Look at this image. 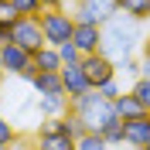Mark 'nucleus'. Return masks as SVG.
I'll return each instance as SVG.
<instances>
[{
    "label": "nucleus",
    "mask_w": 150,
    "mask_h": 150,
    "mask_svg": "<svg viewBox=\"0 0 150 150\" xmlns=\"http://www.w3.org/2000/svg\"><path fill=\"white\" fill-rule=\"evenodd\" d=\"M143 38H147V31H143L140 21L126 17V14H112L103 24V45H99V51L106 58H112V62H120V58L140 51Z\"/></svg>",
    "instance_id": "f257e3e1"
},
{
    "label": "nucleus",
    "mask_w": 150,
    "mask_h": 150,
    "mask_svg": "<svg viewBox=\"0 0 150 150\" xmlns=\"http://www.w3.org/2000/svg\"><path fill=\"white\" fill-rule=\"evenodd\" d=\"M72 112L85 123V130H89V133H103L112 120H120L116 109H112V103H109V99H103L96 89H92V92H85L79 103H72Z\"/></svg>",
    "instance_id": "f03ea898"
},
{
    "label": "nucleus",
    "mask_w": 150,
    "mask_h": 150,
    "mask_svg": "<svg viewBox=\"0 0 150 150\" xmlns=\"http://www.w3.org/2000/svg\"><path fill=\"white\" fill-rule=\"evenodd\" d=\"M41 34H45V45L62 48L72 41L75 34V14L72 10H41Z\"/></svg>",
    "instance_id": "7ed1b4c3"
},
{
    "label": "nucleus",
    "mask_w": 150,
    "mask_h": 150,
    "mask_svg": "<svg viewBox=\"0 0 150 150\" xmlns=\"http://www.w3.org/2000/svg\"><path fill=\"white\" fill-rule=\"evenodd\" d=\"M0 62H4L7 75H17V79H24V82H31V79L38 75L34 55H31V51H24L21 45H14V41H7V45L0 48Z\"/></svg>",
    "instance_id": "20e7f679"
},
{
    "label": "nucleus",
    "mask_w": 150,
    "mask_h": 150,
    "mask_svg": "<svg viewBox=\"0 0 150 150\" xmlns=\"http://www.w3.org/2000/svg\"><path fill=\"white\" fill-rule=\"evenodd\" d=\"M72 14H75V24H96V28H103L112 14H120V7H116V0H79L72 7Z\"/></svg>",
    "instance_id": "39448f33"
},
{
    "label": "nucleus",
    "mask_w": 150,
    "mask_h": 150,
    "mask_svg": "<svg viewBox=\"0 0 150 150\" xmlns=\"http://www.w3.org/2000/svg\"><path fill=\"white\" fill-rule=\"evenodd\" d=\"M10 41H14V45H21L24 51H31V55H38V51L45 48L41 21H38V17H21L17 24L10 28Z\"/></svg>",
    "instance_id": "423d86ee"
},
{
    "label": "nucleus",
    "mask_w": 150,
    "mask_h": 150,
    "mask_svg": "<svg viewBox=\"0 0 150 150\" xmlns=\"http://www.w3.org/2000/svg\"><path fill=\"white\" fill-rule=\"evenodd\" d=\"M82 72H85V79H89V85L99 89L103 82H109L112 75H116V62L106 58L103 51H96V55H85L82 58Z\"/></svg>",
    "instance_id": "0eeeda50"
},
{
    "label": "nucleus",
    "mask_w": 150,
    "mask_h": 150,
    "mask_svg": "<svg viewBox=\"0 0 150 150\" xmlns=\"http://www.w3.org/2000/svg\"><path fill=\"white\" fill-rule=\"evenodd\" d=\"M62 89H65V96H68V103H79L85 92H92V85H89V79H85V72H82V62L79 65H62Z\"/></svg>",
    "instance_id": "6e6552de"
},
{
    "label": "nucleus",
    "mask_w": 150,
    "mask_h": 150,
    "mask_svg": "<svg viewBox=\"0 0 150 150\" xmlns=\"http://www.w3.org/2000/svg\"><path fill=\"white\" fill-rule=\"evenodd\" d=\"M72 45L85 55H96L99 45H103V28H96V24H75V34H72Z\"/></svg>",
    "instance_id": "1a4fd4ad"
},
{
    "label": "nucleus",
    "mask_w": 150,
    "mask_h": 150,
    "mask_svg": "<svg viewBox=\"0 0 150 150\" xmlns=\"http://www.w3.org/2000/svg\"><path fill=\"white\" fill-rule=\"evenodd\" d=\"M147 140H150V112L123 123V143L126 147H147Z\"/></svg>",
    "instance_id": "9d476101"
},
{
    "label": "nucleus",
    "mask_w": 150,
    "mask_h": 150,
    "mask_svg": "<svg viewBox=\"0 0 150 150\" xmlns=\"http://www.w3.org/2000/svg\"><path fill=\"white\" fill-rule=\"evenodd\" d=\"M38 109H41V120H51V116H65V112L72 109V103H68L65 92H58V96H38Z\"/></svg>",
    "instance_id": "9b49d317"
},
{
    "label": "nucleus",
    "mask_w": 150,
    "mask_h": 150,
    "mask_svg": "<svg viewBox=\"0 0 150 150\" xmlns=\"http://www.w3.org/2000/svg\"><path fill=\"white\" fill-rule=\"evenodd\" d=\"M31 89H34L38 96H58V92H65L58 72H38L34 79H31Z\"/></svg>",
    "instance_id": "f8f14e48"
},
{
    "label": "nucleus",
    "mask_w": 150,
    "mask_h": 150,
    "mask_svg": "<svg viewBox=\"0 0 150 150\" xmlns=\"http://www.w3.org/2000/svg\"><path fill=\"white\" fill-rule=\"evenodd\" d=\"M38 150H75V140L68 133H34Z\"/></svg>",
    "instance_id": "ddd939ff"
},
{
    "label": "nucleus",
    "mask_w": 150,
    "mask_h": 150,
    "mask_svg": "<svg viewBox=\"0 0 150 150\" xmlns=\"http://www.w3.org/2000/svg\"><path fill=\"white\" fill-rule=\"evenodd\" d=\"M112 109H116V116H120L123 123H126V120H137V116H143V112H147V109H143V106L130 96V89H126L120 99H112Z\"/></svg>",
    "instance_id": "4468645a"
},
{
    "label": "nucleus",
    "mask_w": 150,
    "mask_h": 150,
    "mask_svg": "<svg viewBox=\"0 0 150 150\" xmlns=\"http://www.w3.org/2000/svg\"><path fill=\"white\" fill-rule=\"evenodd\" d=\"M34 68L38 72H62V58H58V48L45 45L41 51L34 55Z\"/></svg>",
    "instance_id": "2eb2a0df"
},
{
    "label": "nucleus",
    "mask_w": 150,
    "mask_h": 150,
    "mask_svg": "<svg viewBox=\"0 0 150 150\" xmlns=\"http://www.w3.org/2000/svg\"><path fill=\"white\" fill-rule=\"evenodd\" d=\"M116 7H120V14H126V17H133V21H140V24H147L150 0H116Z\"/></svg>",
    "instance_id": "dca6fc26"
},
{
    "label": "nucleus",
    "mask_w": 150,
    "mask_h": 150,
    "mask_svg": "<svg viewBox=\"0 0 150 150\" xmlns=\"http://www.w3.org/2000/svg\"><path fill=\"white\" fill-rule=\"evenodd\" d=\"M130 96L137 99V103L143 106V109L150 112V79H133V85H130Z\"/></svg>",
    "instance_id": "f3484780"
},
{
    "label": "nucleus",
    "mask_w": 150,
    "mask_h": 150,
    "mask_svg": "<svg viewBox=\"0 0 150 150\" xmlns=\"http://www.w3.org/2000/svg\"><path fill=\"white\" fill-rule=\"evenodd\" d=\"M75 150H112V147L99 137V133H85V137L75 140Z\"/></svg>",
    "instance_id": "a211bd4d"
},
{
    "label": "nucleus",
    "mask_w": 150,
    "mask_h": 150,
    "mask_svg": "<svg viewBox=\"0 0 150 150\" xmlns=\"http://www.w3.org/2000/svg\"><path fill=\"white\" fill-rule=\"evenodd\" d=\"M116 75H130V79H140V58L137 55H126L116 62Z\"/></svg>",
    "instance_id": "6ab92c4d"
},
{
    "label": "nucleus",
    "mask_w": 150,
    "mask_h": 150,
    "mask_svg": "<svg viewBox=\"0 0 150 150\" xmlns=\"http://www.w3.org/2000/svg\"><path fill=\"white\" fill-rule=\"evenodd\" d=\"M14 7H17L21 17H41V10H45V4L41 0H10Z\"/></svg>",
    "instance_id": "aec40b11"
},
{
    "label": "nucleus",
    "mask_w": 150,
    "mask_h": 150,
    "mask_svg": "<svg viewBox=\"0 0 150 150\" xmlns=\"http://www.w3.org/2000/svg\"><path fill=\"white\" fill-rule=\"evenodd\" d=\"M21 21V14H17V7H14V4H10V0H0V28H14V24H17Z\"/></svg>",
    "instance_id": "412c9836"
},
{
    "label": "nucleus",
    "mask_w": 150,
    "mask_h": 150,
    "mask_svg": "<svg viewBox=\"0 0 150 150\" xmlns=\"http://www.w3.org/2000/svg\"><path fill=\"white\" fill-rule=\"evenodd\" d=\"M99 137H103V140L109 143V147H120V143H123V120H112L109 126H106V130L99 133Z\"/></svg>",
    "instance_id": "4be33fe9"
},
{
    "label": "nucleus",
    "mask_w": 150,
    "mask_h": 150,
    "mask_svg": "<svg viewBox=\"0 0 150 150\" xmlns=\"http://www.w3.org/2000/svg\"><path fill=\"white\" fill-rule=\"evenodd\" d=\"M65 133L72 137V140H79V137H85V133H89V130H85V123L79 120V116H75L72 109L65 112Z\"/></svg>",
    "instance_id": "5701e85b"
},
{
    "label": "nucleus",
    "mask_w": 150,
    "mask_h": 150,
    "mask_svg": "<svg viewBox=\"0 0 150 150\" xmlns=\"http://www.w3.org/2000/svg\"><path fill=\"white\" fill-rule=\"evenodd\" d=\"M17 137H21V133L14 130V123L0 112V147H14V140H17Z\"/></svg>",
    "instance_id": "b1692460"
},
{
    "label": "nucleus",
    "mask_w": 150,
    "mask_h": 150,
    "mask_svg": "<svg viewBox=\"0 0 150 150\" xmlns=\"http://www.w3.org/2000/svg\"><path fill=\"white\" fill-rule=\"evenodd\" d=\"M96 92L103 96V99H109V103H112V99H120V96H123V85H120V75H112L109 82H103V85H99V89H96Z\"/></svg>",
    "instance_id": "393cba45"
},
{
    "label": "nucleus",
    "mask_w": 150,
    "mask_h": 150,
    "mask_svg": "<svg viewBox=\"0 0 150 150\" xmlns=\"http://www.w3.org/2000/svg\"><path fill=\"white\" fill-rule=\"evenodd\" d=\"M58 58H62V65H79V62H82V51H79L72 41H68V45L58 48Z\"/></svg>",
    "instance_id": "a878e982"
},
{
    "label": "nucleus",
    "mask_w": 150,
    "mask_h": 150,
    "mask_svg": "<svg viewBox=\"0 0 150 150\" xmlns=\"http://www.w3.org/2000/svg\"><path fill=\"white\" fill-rule=\"evenodd\" d=\"M38 133H65V116H51V120H41Z\"/></svg>",
    "instance_id": "bb28decb"
},
{
    "label": "nucleus",
    "mask_w": 150,
    "mask_h": 150,
    "mask_svg": "<svg viewBox=\"0 0 150 150\" xmlns=\"http://www.w3.org/2000/svg\"><path fill=\"white\" fill-rule=\"evenodd\" d=\"M45 4V10H72L79 0H41Z\"/></svg>",
    "instance_id": "cd10ccee"
},
{
    "label": "nucleus",
    "mask_w": 150,
    "mask_h": 150,
    "mask_svg": "<svg viewBox=\"0 0 150 150\" xmlns=\"http://www.w3.org/2000/svg\"><path fill=\"white\" fill-rule=\"evenodd\" d=\"M10 150H38V147H34V140H28V137H17Z\"/></svg>",
    "instance_id": "c85d7f7f"
},
{
    "label": "nucleus",
    "mask_w": 150,
    "mask_h": 150,
    "mask_svg": "<svg viewBox=\"0 0 150 150\" xmlns=\"http://www.w3.org/2000/svg\"><path fill=\"white\" fill-rule=\"evenodd\" d=\"M140 79H150V58H140Z\"/></svg>",
    "instance_id": "c756f323"
},
{
    "label": "nucleus",
    "mask_w": 150,
    "mask_h": 150,
    "mask_svg": "<svg viewBox=\"0 0 150 150\" xmlns=\"http://www.w3.org/2000/svg\"><path fill=\"white\" fill-rule=\"evenodd\" d=\"M140 58H150V34L143 38V45H140Z\"/></svg>",
    "instance_id": "7c9ffc66"
},
{
    "label": "nucleus",
    "mask_w": 150,
    "mask_h": 150,
    "mask_svg": "<svg viewBox=\"0 0 150 150\" xmlns=\"http://www.w3.org/2000/svg\"><path fill=\"white\" fill-rule=\"evenodd\" d=\"M7 41H10V31H7V28H0V48L7 45Z\"/></svg>",
    "instance_id": "2f4dec72"
},
{
    "label": "nucleus",
    "mask_w": 150,
    "mask_h": 150,
    "mask_svg": "<svg viewBox=\"0 0 150 150\" xmlns=\"http://www.w3.org/2000/svg\"><path fill=\"white\" fill-rule=\"evenodd\" d=\"M4 79H7V68H4V62H0V82H4Z\"/></svg>",
    "instance_id": "473e14b6"
},
{
    "label": "nucleus",
    "mask_w": 150,
    "mask_h": 150,
    "mask_svg": "<svg viewBox=\"0 0 150 150\" xmlns=\"http://www.w3.org/2000/svg\"><path fill=\"white\" fill-rule=\"evenodd\" d=\"M143 150H150V140H147V147H143Z\"/></svg>",
    "instance_id": "72a5a7b5"
},
{
    "label": "nucleus",
    "mask_w": 150,
    "mask_h": 150,
    "mask_svg": "<svg viewBox=\"0 0 150 150\" xmlns=\"http://www.w3.org/2000/svg\"><path fill=\"white\" fill-rule=\"evenodd\" d=\"M130 150H143V147H130Z\"/></svg>",
    "instance_id": "f704fd0d"
},
{
    "label": "nucleus",
    "mask_w": 150,
    "mask_h": 150,
    "mask_svg": "<svg viewBox=\"0 0 150 150\" xmlns=\"http://www.w3.org/2000/svg\"><path fill=\"white\" fill-rule=\"evenodd\" d=\"M147 24H150V14H147Z\"/></svg>",
    "instance_id": "c9c22d12"
},
{
    "label": "nucleus",
    "mask_w": 150,
    "mask_h": 150,
    "mask_svg": "<svg viewBox=\"0 0 150 150\" xmlns=\"http://www.w3.org/2000/svg\"><path fill=\"white\" fill-rule=\"evenodd\" d=\"M0 150H10V147H0Z\"/></svg>",
    "instance_id": "e433bc0d"
}]
</instances>
